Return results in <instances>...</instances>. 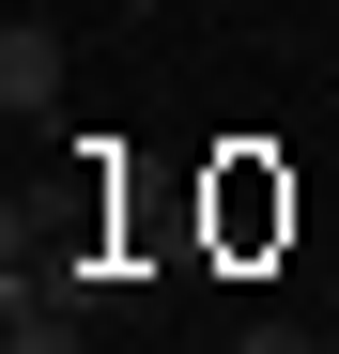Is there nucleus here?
I'll list each match as a JSON object with an SVG mask.
<instances>
[{
    "label": "nucleus",
    "instance_id": "f257e3e1",
    "mask_svg": "<svg viewBox=\"0 0 339 354\" xmlns=\"http://www.w3.org/2000/svg\"><path fill=\"white\" fill-rule=\"evenodd\" d=\"M46 93H62V31H46V16H16V31H0V108L31 124Z\"/></svg>",
    "mask_w": 339,
    "mask_h": 354
},
{
    "label": "nucleus",
    "instance_id": "f03ea898",
    "mask_svg": "<svg viewBox=\"0 0 339 354\" xmlns=\"http://www.w3.org/2000/svg\"><path fill=\"white\" fill-rule=\"evenodd\" d=\"M0 354H77V324H62V308H16V339H0Z\"/></svg>",
    "mask_w": 339,
    "mask_h": 354
}]
</instances>
